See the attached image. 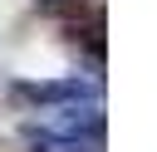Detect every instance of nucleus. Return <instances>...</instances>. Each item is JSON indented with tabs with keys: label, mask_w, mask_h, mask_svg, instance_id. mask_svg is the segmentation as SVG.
I'll list each match as a JSON object with an SVG mask.
<instances>
[{
	"label": "nucleus",
	"mask_w": 157,
	"mask_h": 152,
	"mask_svg": "<svg viewBox=\"0 0 157 152\" xmlns=\"http://www.w3.org/2000/svg\"><path fill=\"white\" fill-rule=\"evenodd\" d=\"M15 103L29 108H78V103H98V83L88 78H39V83H10Z\"/></svg>",
	"instance_id": "nucleus-1"
},
{
	"label": "nucleus",
	"mask_w": 157,
	"mask_h": 152,
	"mask_svg": "<svg viewBox=\"0 0 157 152\" xmlns=\"http://www.w3.org/2000/svg\"><path fill=\"white\" fill-rule=\"evenodd\" d=\"M29 127H34V123H29ZM34 132H44V137H64V142L103 147V108H98V103H88L83 113H78V108H69V113H59L54 123H44V127H34Z\"/></svg>",
	"instance_id": "nucleus-2"
}]
</instances>
